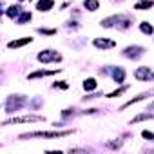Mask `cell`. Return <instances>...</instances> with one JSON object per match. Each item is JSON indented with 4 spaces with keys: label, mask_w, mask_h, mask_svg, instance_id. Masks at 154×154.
<instances>
[{
    "label": "cell",
    "mask_w": 154,
    "mask_h": 154,
    "mask_svg": "<svg viewBox=\"0 0 154 154\" xmlns=\"http://www.w3.org/2000/svg\"><path fill=\"white\" fill-rule=\"evenodd\" d=\"M72 131H62V132H31V134H22L20 138H62V136H69Z\"/></svg>",
    "instance_id": "1"
},
{
    "label": "cell",
    "mask_w": 154,
    "mask_h": 154,
    "mask_svg": "<svg viewBox=\"0 0 154 154\" xmlns=\"http://www.w3.org/2000/svg\"><path fill=\"white\" fill-rule=\"evenodd\" d=\"M24 103H26V98H22V96H9L8 98V103H6V111L8 112H13L15 109H20Z\"/></svg>",
    "instance_id": "2"
},
{
    "label": "cell",
    "mask_w": 154,
    "mask_h": 154,
    "mask_svg": "<svg viewBox=\"0 0 154 154\" xmlns=\"http://www.w3.org/2000/svg\"><path fill=\"white\" fill-rule=\"evenodd\" d=\"M38 60L40 62H60L62 60V56L58 54V53H54V51H42L40 54H38Z\"/></svg>",
    "instance_id": "3"
},
{
    "label": "cell",
    "mask_w": 154,
    "mask_h": 154,
    "mask_svg": "<svg viewBox=\"0 0 154 154\" xmlns=\"http://www.w3.org/2000/svg\"><path fill=\"white\" fill-rule=\"evenodd\" d=\"M44 118L42 116H20V118H13V120H8L4 122V125H9V123H27V122H42Z\"/></svg>",
    "instance_id": "4"
},
{
    "label": "cell",
    "mask_w": 154,
    "mask_h": 154,
    "mask_svg": "<svg viewBox=\"0 0 154 154\" xmlns=\"http://www.w3.org/2000/svg\"><path fill=\"white\" fill-rule=\"evenodd\" d=\"M134 76L138 80H152L154 78V72L149 69V67H140V69H136V72H134Z\"/></svg>",
    "instance_id": "5"
},
{
    "label": "cell",
    "mask_w": 154,
    "mask_h": 154,
    "mask_svg": "<svg viewBox=\"0 0 154 154\" xmlns=\"http://www.w3.org/2000/svg\"><path fill=\"white\" fill-rule=\"evenodd\" d=\"M141 53H145V49H143V47H138V45L127 47V49L123 51V54H125V56H129V58H138Z\"/></svg>",
    "instance_id": "6"
},
{
    "label": "cell",
    "mask_w": 154,
    "mask_h": 154,
    "mask_svg": "<svg viewBox=\"0 0 154 154\" xmlns=\"http://www.w3.org/2000/svg\"><path fill=\"white\" fill-rule=\"evenodd\" d=\"M94 45L102 47V49H109V47H114L116 42L114 40H105V38H94Z\"/></svg>",
    "instance_id": "7"
},
{
    "label": "cell",
    "mask_w": 154,
    "mask_h": 154,
    "mask_svg": "<svg viewBox=\"0 0 154 154\" xmlns=\"http://www.w3.org/2000/svg\"><path fill=\"white\" fill-rule=\"evenodd\" d=\"M26 44H31V38H22V40H13V42H9V44H8V47H9V49H15V47H22V45H26Z\"/></svg>",
    "instance_id": "8"
},
{
    "label": "cell",
    "mask_w": 154,
    "mask_h": 154,
    "mask_svg": "<svg viewBox=\"0 0 154 154\" xmlns=\"http://www.w3.org/2000/svg\"><path fill=\"white\" fill-rule=\"evenodd\" d=\"M53 0H40L38 2V6H36V9H40V11H49L51 8H53Z\"/></svg>",
    "instance_id": "9"
},
{
    "label": "cell",
    "mask_w": 154,
    "mask_h": 154,
    "mask_svg": "<svg viewBox=\"0 0 154 154\" xmlns=\"http://www.w3.org/2000/svg\"><path fill=\"white\" fill-rule=\"evenodd\" d=\"M149 8H152L150 0H140V2H136V6H134V9H138V11H143V9H149Z\"/></svg>",
    "instance_id": "10"
},
{
    "label": "cell",
    "mask_w": 154,
    "mask_h": 154,
    "mask_svg": "<svg viewBox=\"0 0 154 154\" xmlns=\"http://www.w3.org/2000/svg\"><path fill=\"white\" fill-rule=\"evenodd\" d=\"M112 76H114L116 84H120V82H123V78H125V72H123V69H122V67H116V69L112 71Z\"/></svg>",
    "instance_id": "11"
},
{
    "label": "cell",
    "mask_w": 154,
    "mask_h": 154,
    "mask_svg": "<svg viewBox=\"0 0 154 154\" xmlns=\"http://www.w3.org/2000/svg\"><path fill=\"white\" fill-rule=\"evenodd\" d=\"M98 6H100L98 0H85V8H87L89 11H96V9H98Z\"/></svg>",
    "instance_id": "12"
},
{
    "label": "cell",
    "mask_w": 154,
    "mask_h": 154,
    "mask_svg": "<svg viewBox=\"0 0 154 154\" xmlns=\"http://www.w3.org/2000/svg\"><path fill=\"white\" fill-rule=\"evenodd\" d=\"M54 72H56V71H36V72L29 74V78L35 80V78H38V76H47V74H54Z\"/></svg>",
    "instance_id": "13"
},
{
    "label": "cell",
    "mask_w": 154,
    "mask_h": 154,
    "mask_svg": "<svg viewBox=\"0 0 154 154\" xmlns=\"http://www.w3.org/2000/svg\"><path fill=\"white\" fill-rule=\"evenodd\" d=\"M84 89H85V91H93V89H96V80H93V78L85 80V82H84Z\"/></svg>",
    "instance_id": "14"
},
{
    "label": "cell",
    "mask_w": 154,
    "mask_h": 154,
    "mask_svg": "<svg viewBox=\"0 0 154 154\" xmlns=\"http://www.w3.org/2000/svg\"><path fill=\"white\" fill-rule=\"evenodd\" d=\"M20 11H22V9H20L18 6H13V8H9V9L6 11V15H8V17H11V18H15V17H17Z\"/></svg>",
    "instance_id": "15"
},
{
    "label": "cell",
    "mask_w": 154,
    "mask_h": 154,
    "mask_svg": "<svg viewBox=\"0 0 154 154\" xmlns=\"http://www.w3.org/2000/svg\"><path fill=\"white\" fill-rule=\"evenodd\" d=\"M143 98H145V94H140V96H136V98H132L131 102H127V103H125V105L122 107V111H123V109H127V107H131V105H134V103H138V102H141Z\"/></svg>",
    "instance_id": "16"
},
{
    "label": "cell",
    "mask_w": 154,
    "mask_h": 154,
    "mask_svg": "<svg viewBox=\"0 0 154 154\" xmlns=\"http://www.w3.org/2000/svg\"><path fill=\"white\" fill-rule=\"evenodd\" d=\"M150 118H152V114H138V116H136V118H134L131 123H136V122H143V120H150Z\"/></svg>",
    "instance_id": "17"
},
{
    "label": "cell",
    "mask_w": 154,
    "mask_h": 154,
    "mask_svg": "<svg viewBox=\"0 0 154 154\" xmlns=\"http://www.w3.org/2000/svg\"><path fill=\"white\" fill-rule=\"evenodd\" d=\"M27 20H31V13H22V17L18 18V24H24V22H27Z\"/></svg>",
    "instance_id": "18"
},
{
    "label": "cell",
    "mask_w": 154,
    "mask_h": 154,
    "mask_svg": "<svg viewBox=\"0 0 154 154\" xmlns=\"http://www.w3.org/2000/svg\"><path fill=\"white\" fill-rule=\"evenodd\" d=\"M140 29H141L143 33H147V35H150V33H152V27H150V26H149L147 22H143V24L140 26Z\"/></svg>",
    "instance_id": "19"
},
{
    "label": "cell",
    "mask_w": 154,
    "mask_h": 154,
    "mask_svg": "<svg viewBox=\"0 0 154 154\" xmlns=\"http://www.w3.org/2000/svg\"><path fill=\"white\" fill-rule=\"evenodd\" d=\"M127 89H129V87L125 85V87H122V89H118V91H114V93H111V94H109V98H116V96H120L122 93H125Z\"/></svg>",
    "instance_id": "20"
},
{
    "label": "cell",
    "mask_w": 154,
    "mask_h": 154,
    "mask_svg": "<svg viewBox=\"0 0 154 154\" xmlns=\"http://www.w3.org/2000/svg\"><path fill=\"white\" fill-rule=\"evenodd\" d=\"M141 136H143V138H147V140H154V134H152V132H149V131H143V132H141Z\"/></svg>",
    "instance_id": "21"
},
{
    "label": "cell",
    "mask_w": 154,
    "mask_h": 154,
    "mask_svg": "<svg viewBox=\"0 0 154 154\" xmlns=\"http://www.w3.org/2000/svg\"><path fill=\"white\" fill-rule=\"evenodd\" d=\"M40 33H44V35H53L54 29H40Z\"/></svg>",
    "instance_id": "22"
},
{
    "label": "cell",
    "mask_w": 154,
    "mask_h": 154,
    "mask_svg": "<svg viewBox=\"0 0 154 154\" xmlns=\"http://www.w3.org/2000/svg\"><path fill=\"white\" fill-rule=\"evenodd\" d=\"M56 87H60V89H67V84L65 82H60V84H54Z\"/></svg>",
    "instance_id": "23"
},
{
    "label": "cell",
    "mask_w": 154,
    "mask_h": 154,
    "mask_svg": "<svg viewBox=\"0 0 154 154\" xmlns=\"http://www.w3.org/2000/svg\"><path fill=\"white\" fill-rule=\"evenodd\" d=\"M152 109H154V103H152V105H150V107H149V111H152Z\"/></svg>",
    "instance_id": "24"
},
{
    "label": "cell",
    "mask_w": 154,
    "mask_h": 154,
    "mask_svg": "<svg viewBox=\"0 0 154 154\" xmlns=\"http://www.w3.org/2000/svg\"><path fill=\"white\" fill-rule=\"evenodd\" d=\"M22 2H26V0H22Z\"/></svg>",
    "instance_id": "25"
}]
</instances>
